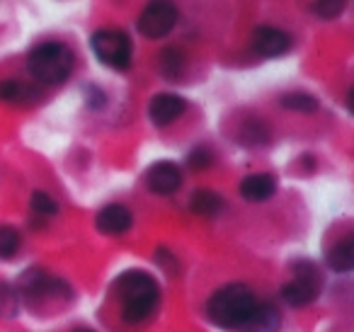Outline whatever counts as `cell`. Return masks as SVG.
I'll return each mask as SVG.
<instances>
[{
	"mask_svg": "<svg viewBox=\"0 0 354 332\" xmlns=\"http://www.w3.org/2000/svg\"><path fill=\"white\" fill-rule=\"evenodd\" d=\"M114 293L122 306V317L129 325H138V322L148 320L153 311L158 308V298H160V288H158L156 279L148 272H138V269H129L114 282Z\"/></svg>",
	"mask_w": 354,
	"mask_h": 332,
	"instance_id": "6da1fadb",
	"label": "cell"
},
{
	"mask_svg": "<svg viewBox=\"0 0 354 332\" xmlns=\"http://www.w3.org/2000/svg\"><path fill=\"white\" fill-rule=\"evenodd\" d=\"M255 306V296L245 284H226L207 303V313L214 325L223 330H238Z\"/></svg>",
	"mask_w": 354,
	"mask_h": 332,
	"instance_id": "7a4b0ae2",
	"label": "cell"
},
{
	"mask_svg": "<svg viewBox=\"0 0 354 332\" xmlns=\"http://www.w3.org/2000/svg\"><path fill=\"white\" fill-rule=\"evenodd\" d=\"M75 66V56L61 42H44L35 46L27 56V68L39 83L44 85H59L71 78Z\"/></svg>",
	"mask_w": 354,
	"mask_h": 332,
	"instance_id": "3957f363",
	"label": "cell"
},
{
	"mask_svg": "<svg viewBox=\"0 0 354 332\" xmlns=\"http://www.w3.org/2000/svg\"><path fill=\"white\" fill-rule=\"evenodd\" d=\"M93 54L100 64H104L112 71H127L131 66L133 44L127 32L122 30H97L90 39Z\"/></svg>",
	"mask_w": 354,
	"mask_h": 332,
	"instance_id": "277c9868",
	"label": "cell"
},
{
	"mask_svg": "<svg viewBox=\"0 0 354 332\" xmlns=\"http://www.w3.org/2000/svg\"><path fill=\"white\" fill-rule=\"evenodd\" d=\"M177 8L172 0H151L143 8L141 17H138L136 27L146 39H162L167 37L177 25Z\"/></svg>",
	"mask_w": 354,
	"mask_h": 332,
	"instance_id": "5b68a950",
	"label": "cell"
},
{
	"mask_svg": "<svg viewBox=\"0 0 354 332\" xmlns=\"http://www.w3.org/2000/svg\"><path fill=\"white\" fill-rule=\"evenodd\" d=\"M320 286H323V279H320V272L313 267L310 262H301L296 267V277L291 279L289 284H284L281 288V298H284L289 306H308L318 298Z\"/></svg>",
	"mask_w": 354,
	"mask_h": 332,
	"instance_id": "8992f818",
	"label": "cell"
},
{
	"mask_svg": "<svg viewBox=\"0 0 354 332\" xmlns=\"http://www.w3.org/2000/svg\"><path fill=\"white\" fill-rule=\"evenodd\" d=\"M146 185L153 194H175L183 187V170L170 160H160L156 165L148 167L146 172Z\"/></svg>",
	"mask_w": 354,
	"mask_h": 332,
	"instance_id": "52a82bcc",
	"label": "cell"
},
{
	"mask_svg": "<svg viewBox=\"0 0 354 332\" xmlns=\"http://www.w3.org/2000/svg\"><path fill=\"white\" fill-rule=\"evenodd\" d=\"M291 49V37L277 27H257L252 32V51L262 59H277Z\"/></svg>",
	"mask_w": 354,
	"mask_h": 332,
	"instance_id": "ba28073f",
	"label": "cell"
},
{
	"mask_svg": "<svg viewBox=\"0 0 354 332\" xmlns=\"http://www.w3.org/2000/svg\"><path fill=\"white\" fill-rule=\"evenodd\" d=\"M187 109V102H185L180 95L172 93H160L151 100L148 104V117L156 127H170L175 119H180Z\"/></svg>",
	"mask_w": 354,
	"mask_h": 332,
	"instance_id": "9c48e42d",
	"label": "cell"
},
{
	"mask_svg": "<svg viewBox=\"0 0 354 332\" xmlns=\"http://www.w3.org/2000/svg\"><path fill=\"white\" fill-rule=\"evenodd\" d=\"M281 315L272 303H255L245 320L238 325V332H279Z\"/></svg>",
	"mask_w": 354,
	"mask_h": 332,
	"instance_id": "30bf717a",
	"label": "cell"
},
{
	"mask_svg": "<svg viewBox=\"0 0 354 332\" xmlns=\"http://www.w3.org/2000/svg\"><path fill=\"white\" fill-rule=\"evenodd\" d=\"M97 230L100 233H104V235H122V233H127L129 228H131V223H133V216H131V211L127 209V206H122V204H109V206H104L102 211L97 214Z\"/></svg>",
	"mask_w": 354,
	"mask_h": 332,
	"instance_id": "8fae6325",
	"label": "cell"
},
{
	"mask_svg": "<svg viewBox=\"0 0 354 332\" xmlns=\"http://www.w3.org/2000/svg\"><path fill=\"white\" fill-rule=\"evenodd\" d=\"M277 192V180L267 172H255V175H248L241 182V194L245 201H267L272 199Z\"/></svg>",
	"mask_w": 354,
	"mask_h": 332,
	"instance_id": "7c38bea8",
	"label": "cell"
},
{
	"mask_svg": "<svg viewBox=\"0 0 354 332\" xmlns=\"http://www.w3.org/2000/svg\"><path fill=\"white\" fill-rule=\"evenodd\" d=\"M189 209L197 216L212 219V216H216L218 211L223 209V196L212 190H199V192H194L192 199H189Z\"/></svg>",
	"mask_w": 354,
	"mask_h": 332,
	"instance_id": "4fadbf2b",
	"label": "cell"
},
{
	"mask_svg": "<svg viewBox=\"0 0 354 332\" xmlns=\"http://www.w3.org/2000/svg\"><path fill=\"white\" fill-rule=\"evenodd\" d=\"M328 264L335 272H349L354 267V238L347 235L328 252Z\"/></svg>",
	"mask_w": 354,
	"mask_h": 332,
	"instance_id": "5bb4252c",
	"label": "cell"
},
{
	"mask_svg": "<svg viewBox=\"0 0 354 332\" xmlns=\"http://www.w3.org/2000/svg\"><path fill=\"white\" fill-rule=\"evenodd\" d=\"M158 68H160V73L165 75L167 80H177L185 71L183 51L172 49V46L170 49H162V54L158 56Z\"/></svg>",
	"mask_w": 354,
	"mask_h": 332,
	"instance_id": "9a60e30c",
	"label": "cell"
},
{
	"mask_svg": "<svg viewBox=\"0 0 354 332\" xmlns=\"http://www.w3.org/2000/svg\"><path fill=\"white\" fill-rule=\"evenodd\" d=\"M30 98H35V88L20 83V80H3L0 83V100L3 102H27Z\"/></svg>",
	"mask_w": 354,
	"mask_h": 332,
	"instance_id": "2e32d148",
	"label": "cell"
},
{
	"mask_svg": "<svg viewBox=\"0 0 354 332\" xmlns=\"http://www.w3.org/2000/svg\"><path fill=\"white\" fill-rule=\"evenodd\" d=\"M281 107L289 109V112H301V114H313L318 109V100L313 95H306V93H289L279 100Z\"/></svg>",
	"mask_w": 354,
	"mask_h": 332,
	"instance_id": "e0dca14e",
	"label": "cell"
},
{
	"mask_svg": "<svg viewBox=\"0 0 354 332\" xmlns=\"http://www.w3.org/2000/svg\"><path fill=\"white\" fill-rule=\"evenodd\" d=\"M20 233L12 225H0V259H10L20 250Z\"/></svg>",
	"mask_w": 354,
	"mask_h": 332,
	"instance_id": "ac0fdd59",
	"label": "cell"
},
{
	"mask_svg": "<svg viewBox=\"0 0 354 332\" xmlns=\"http://www.w3.org/2000/svg\"><path fill=\"white\" fill-rule=\"evenodd\" d=\"M17 311H20V298H17V291L10 286V284L0 282V315L15 317Z\"/></svg>",
	"mask_w": 354,
	"mask_h": 332,
	"instance_id": "d6986e66",
	"label": "cell"
},
{
	"mask_svg": "<svg viewBox=\"0 0 354 332\" xmlns=\"http://www.w3.org/2000/svg\"><path fill=\"white\" fill-rule=\"evenodd\" d=\"M344 8H347V0H315L313 12L320 20H335L342 15Z\"/></svg>",
	"mask_w": 354,
	"mask_h": 332,
	"instance_id": "ffe728a7",
	"label": "cell"
},
{
	"mask_svg": "<svg viewBox=\"0 0 354 332\" xmlns=\"http://www.w3.org/2000/svg\"><path fill=\"white\" fill-rule=\"evenodd\" d=\"M32 211L44 216V219H49V216H54L56 211H59V204H56L46 192H35V194H32Z\"/></svg>",
	"mask_w": 354,
	"mask_h": 332,
	"instance_id": "44dd1931",
	"label": "cell"
},
{
	"mask_svg": "<svg viewBox=\"0 0 354 332\" xmlns=\"http://www.w3.org/2000/svg\"><path fill=\"white\" fill-rule=\"evenodd\" d=\"M187 163H189V167H194V170H207V167L214 163V156L209 148H194V151L189 153Z\"/></svg>",
	"mask_w": 354,
	"mask_h": 332,
	"instance_id": "7402d4cb",
	"label": "cell"
},
{
	"mask_svg": "<svg viewBox=\"0 0 354 332\" xmlns=\"http://www.w3.org/2000/svg\"><path fill=\"white\" fill-rule=\"evenodd\" d=\"M73 332H93V330H85V327H80V330H73Z\"/></svg>",
	"mask_w": 354,
	"mask_h": 332,
	"instance_id": "603a6c76",
	"label": "cell"
}]
</instances>
